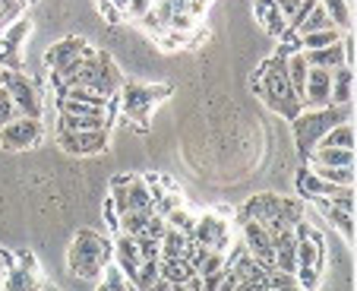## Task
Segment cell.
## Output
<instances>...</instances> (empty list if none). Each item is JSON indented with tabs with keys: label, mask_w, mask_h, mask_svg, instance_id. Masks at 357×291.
<instances>
[{
	"label": "cell",
	"mask_w": 357,
	"mask_h": 291,
	"mask_svg": "<svg viewBox=\"0 0 357 291\" xmlns=\"http://www.w3.org/2000/svg\"><path fill=\"white\" fill-rule=\"evenodd\" d=\"M111 253H114V241H108L105 234L92 228H82L73 234L67 251V266L76 278L82 282H95L101 276V269L111 263Z\"/></svg>",
	"instance_id": "6da1fadb"
},
{
	"label": "cell",
	"mask_w": 357,
	"mask_h": 291,
	"mask_svg": "<svg viewBox=\"0 0 357 291\" xmlns=\"http://www.w3.org/2000/svg\"><path fill=\"white\" fill-rule=\"evenodd\" d=\"M241 218H253L269 234H278V231H288L297 222H303V203L291 197H278V193H259V197H250L243 203Z\"/></svg>",
	"instance_id": "7a4b0ae2"
},
{
	"label": "cell",
	"mask_w": 357,
	"mask_h": 291,
	"mask_svg": "<svg viewBox=\"0 0 357 291\" xmlns=\"http://www.w3.org/2000/svg\"><path fill=\"white\" fill-rule=\"evenodd\" d=\"M259 82H257V95H263V102L269 105L275 114L288 117V121H294L297 114L303 111V102L297 98L294 92H291V82H288V73H284V57H272V61L263 64V70H259Z\"/></svg>",
	"instance_id": "3957f363"
},
{
	"label": "cell",
	"mask_w": 357,
	"mask_h": 291,
	"mask_svg": "<svg viewBox=\"0 0 357 291\" xmlns=\"http://www.w3.org/2000/svg\"><path fill=\"white\" fill-rule=\"evenodd\" d=\"M351 121V105H326V108H310V111H301L294 117V142L301 149L303 158H310L313 146L323 140L326 130H332L335 124Z\"/></svg>",
	"instance_id": "277c9868"
},
{
	"label": "cell",
	"mask_w": 357,
	"mask_h": 291,
	"mask_svg": "<svg viewBox=\"0 0 357 291\" xmlns=\"http://www.w3.org/2000/svg\"><path fill=\"white\" fill-rule=\"evenodd\" d=\"M41 133H45V127H41L38 117H22L20 114L0 130V146H3L7 152H29L41 142Z\"/></svg>",
	"instance_id": "5b68a950"
},
{
	"label": "cell",
	"mask_w": 357,
	"mask_h": 291,
	"mask_svg": "<svg viewBox=\"0 0 357 291\" xmlns=\"http://www.w3.org/2000/svg\"><path fill=\"white\" fill-rule=\"evenodd\" d=\"M0 86L10 92V98H13L16 111H20L22 117H38L41 121V95L26 73H10V70H3V82H0Z\"/></svg>",
	"instance_id": "8992f818"
},
{
	"label": "cell",
	"mask_w": 357,
	"mask_h": 291,
	"mask_svg": "<svg viewBox=\"0 0 357 291\" xmlns=\"http://www.w3.org/2000/svg\"><path fill=\"white\" fill-rule=\"evenodd\" d=\"M57 146L67 156H98L108 146V127L105 130H57Z\"/></svg>",
	"instance_id": "52a82bcc"
},
{
	"label": "cell",
	"mask_w": 357,
	"mask_h": 291,
	"mask_svg": "<svg viewBox=\"0 0 357 291\" xmlns=\"http://www.w3.org/2000/svg\"><path fill=\"white\" fill-rule=\"evenodd\" d=\"M190 241L206 244L209 251H225V247H228V222H225L218 212H206V216L196 218Z\"/></svg>",
	"instance_id": "ba28073f"
},
{
	"label": "cell",
	"mask_w": 357,
	"mask_h": 291,
	"mask_svg": "<svg viewBox=\"0 0 357 291\" xmlns=\"http://www.w3.org/2000/svg\"><path fill=\"white\" fill-rule=\"evenodd\" d=\"M243 247L253 260H257L263 269H272L275 263V253H272V234L253 218H243Z\"/></svg>",
	"instance_id": "9c48e42d"
},
{
	"label": "cell",
	"mask_w": 357,
	"mask_h": 291,
	"mask_svg": "<svg viewBox=\"0 0 357 291\" xmlns=\"http://www.w3.org/2000/svg\"><path fill=\"white\" fill-rule=\"evenodd\" d=\"M332 95V70L310 67L307 82H303V105L307 108H326Z\"/></svg>",
	"instance_id": "30bf717a"
},
{
	"label": "cell",
	"mask_w": 357,
	"mask_h": 291,
	"mask_svg": "<svg viewBox=\"0 0 357 291\" xmlns=\"http://www.w3.org/2000/svg\"><path fill=\"white\" fill-rule=\"evenodd\" d=\"M297 190H301L303 200H332V197H338L342 187L323 181V177H319L317 171H310V165H307V168L297 171Z\"/></svg>",
	"instance_id": "8fae6325"
},
{
	"label": "cell",
	"mask_w": 357,
	"mask_h": 291,
	"mask_svg": "<svg viewBox=\"0 0 357 291\" xmlns=\"http://www.w3.org/2000/svg\"><path fill=\"white\" fill-rule=\"evenodd\" d=\"M111 263H114L117 269L130 278V282H133L136 269H139V263H142L139 247H136V237H130V234L117 237V241H114V253H111Z\"/></svg>",
	"instance_id": "7c38bea8"
},
{
	"label": "cell",
	"mask_w": 357,
	"mask_h": 291,
	"mask_svg": "<svg viewBox=\"0 0 357 291\" xmlns=\"http://www.w3.org/2000/svg\"><path fill=\"white\" fill-rule=\"evenodd\" d=\"M38 276L35 269H26L22 263L10 260V266L3 269V278H0V291H38Z\"/></svg>",
	"instance_id": "4fadbf2b"
},
{
	"label": "cell",
	"mask_w": 357,
	"mask_h": 291,
	"mask_svg": "<svg viewBox=\"0 0 357 291\" xmlns=\"http://www.w3.org/2000/svg\"><path fill=\"white\" fill-rule=\"evenodd\" d=\"M82 47H86V38H79V35H73V38H61L57 45H51L45 51L47 70H57V67H63V64H70L73 57H79Z\"/></svg>",
	"instance_id": "5bb4252c"
},
{
	"label": "cell",
	"mask_w": 357,
	"mask_h": 291,
	"mask_svg": "<svg viewBox=\"0 0 357 291\" xmlns=\"http://www.w3.org/2000/svg\"><path fill=\"white\" fill-rule=\"evenodd\" d=\"M351 98H354V70L351 67H335L332 70L329 105H351Z\"/></svg>",
	"instance_id": "9a60e30c"
},
{
	"label": "cell",
	"mask_w": 357,
	"mask_h": 291,
	"mask_svg": "<svg viewBox=\"0 0 357 291\" xmlns=\"http://www.w3.org/2000/svg\"><path fill=\"white\" fill-rule=\"evenodd\" d=\"M307 64L310 67H323V70H335V67H344V45L335 41L329 47H319V51H303Z\"/></svg>",
	"instance_id": "2e32d148"
},
{
	"label": "cell",
	"mask_w": 357,
	"mask_h": 291,
	"mask_svg": "<svg viewBox=\"0 0 357 291\" xmlns=\"http://www.w3.org/2000/svg\"><path fill=\"white\" fill-rule=\"evenodd\" d=\"M168 89H146V86H127L123 89V95H127V105H123V111L127 114H146V108L152 105V95H165Z\"/></svg>",
	"instance_id": "e0dca14e"
},
{
	"label": "cell",
	"mask_w": 357,
	"mask_h": 291,
	"mask_svg": "<svg viewBox=\"0 0 357 291\" xmlns=\"http://www.w3.org/2000/svg\"><path fill=\"white\" fill-rule=\"evenodd\" d=\"M187 244H190V237L183 234V231L168 228L165 231V237L158 241V260H183Z\"/></svg>",
	"instance_id": "ac0fdd59"
},
{
	"label": "cell",
	"mask_w": 357,
	"mask_h": 291,
	"mask_svg": "<svg viewBox=\"0 0 357 291\" xmlns=\"http://www.w3.org/2000/svg\"><path fill=\"white\" fill-rule=\"evenodd\" d=\"M317 146H332V149H354V127H351V121H342V124H335L332 130H326L323 140H319ZM317 146H313V149H317Z\"/></svg>",
	"instance_id": "d6986e66"
},
{
	"label": "cell",
	"mask_w": 357,
	"mask_h": 291,
	"mask_svg": "<svg viewBox=\"0 0 357 291\" xmlns=\"http://www.w3.org/2000/svg\"><path fill=\"white\" fill-rule=\"evenodd\" d=\"M313 203H319V209H323V216L329 218V222L335 225L338 231H342V237H344V241H351V244H354V216H351V212L335 209V206H329V203H326V200H313Z\"/></svg>",
	"instance_id": "ffe728a7"
},
{
	"label": "cell",
	"mask_w": 357,
	"mask_h": 291,
	"mask_svg": "<svg viewBox=\"0 0 357 291\" xmlns=\"http://www.w3.org/2000/svg\"><path fill=\"white\" fill-rule=\"evenodd\" d=\"M95 291H133V285H130V278L123 276L121 269H117L114 263H108L105 269H101V276L95 278Z\"/></svg>",
	"instance_id": "44dd1931"
},
{
	"label": "cell",
	"mask_w": 357,
	"mask_h": 291,
	"mask_svg": "<svg viewBox=\"0 0 357 291\" xmlns=\"http://www.w3.org/2000/svg\"><path fill=\"white\" fill-rule=\"evenodd\" d=\"M108 117H92V114H61L57 117V130H105Z\"/></svg>",
	"instance_id": "7402d4cb"
},
{
	"label": "cell",
	"mask_w": 357,
	"mask_h": 291,
	"mask_svg": "<svg viewBox=\"0 0 357 291\" xmlns=\"http://www.w3.org/2000/svg\"><path fill=\"white\" fill-rule=\"evenodd\" d=\"M335 41H342V29L326 26V29H319V32L303 35V38H301V51H319V47H329V45H335Z\"/></svg>",
	"instance_id": "603a6c76"
},
{
	"label": "cell",
	"mask_w": 357,
	"mask_h": 291,
	"mask_svg": "<svg viewBox=\"0 0 357 291\" xmlns=\"http://www.w3.org/2000/svg\"><path fill=\"white\" fill-rule=\"evenodd\" d=\"M326 10V16H329V22L335 29H351V0H319Z\"/></svg>",
	"instance_id": "cb8c5ba5"
},
{
	"label": "cell",
	"mask_w": 357,
	"mask_h": 291,
	"mask_svg": "<svg viewBox=\"0 0 357 291\" xmlns=\"http://www.w3.org/2000/svg\"><path fill=\"white\" fill-rule=\"evenodd\" d=\"M190 276H196V272L187 260H158V278H168V282H187Z\"/></svg>",
	"instance_id": "d4e9b609"
},
{
	"label": "cell",
	"mask_w": 357,
	"mask_h": 291,
	"mask_svg": "<svg viewBox=\"0 0 357 291\" xmlns=\"http://www.w3.org/2000/svg\"><path fill=\"white\" fill-rule=\"evenodd\" d=\"M310 171H317L323 181L335 184V187H354V165L344 168H326V165H310Z\"/></svg>",
	"instance_id": "484cf974"
},
{
	"label": "cell",
	"mask_w": 357,
	"mask_h": 291,
	"mask_svg": "<svg viewBox=\"0 0 357 291\" xmlns=\"http://www.w3.org/2000/svg\"><path fill=\"white\" fill-rule=\"evenodd\" d=\"M155 282H158V260H142L136 276H133V282H130L133 291H149Z\"/></svg>",
	"instance_id": "4316f807"
},
{
	"label": "cell",
	"mask_w": 357,
	"mask_h": 291,
	"mask_svg": "<svg viewBox=\"0 0 357 291\" xmlns=\"http://www.w3.org/2000/svg\"><path fill=\"white\" fill-rule=\"evenodd\" d=\"M61 114H92V117H108V105H89V102H73V98H61L57 102Z\"/></svg>",
	"instance_id": "83f0119b"
},
{
	"label": "cell",
	"mask_w": 357,
	"mask_h": 291,
	"mask_svg": "<svg viewBox=\"0 0 357 291\" xmlns=\"http://www.w3.org/2000/svg\"><path fill=\"white\" fill-rule=\"evenodd\" d=\"M259 22H263V26H266V32H269V35H275V38H282V35L288 32V22H284V16L278 13V7H275V3H269V7H266L263 13H259Z\"/></svg>",
	"instance_id": "f1b7e54d"
},
{
	"label": "cell",
	"mask_w": 357,
	"mask_h": 291,
	"mask_svg": "<svg viewBox=\"0 0 357 291\" xmlns=\"http://www.w3.org/2000/svg\"><path fill=\"white\" fill-rule=\"evenodd\" d=\"M165 222H168V228H177V231H183V234H193V225H196V216H190L187 212V206H174V209L165 216Z\"/></svg>",
	"instance_id": "f546056e"
},
{
	"label": "cell",
	"mask_w": 357,
	"mask_h": 291,
	"mask_svg": "<svg viewBox=\"0 0 357 291\" xmlns=\"http://www.w3.org/2000/svg\"><path fill=\"white\" fill-rule=\"evenodd\" d=\"M0 67L10 70V73H22V54H20V47L10 45L7 38H0Z\"/></svg>",
	"instance_id": "4dcf8cb0"
},
{
	"label": "cell",
	"mask_w": 357,
	"mask_h": 291,
	"mask_svg": "<svg viewBox=\"0 0 357 291\" xmlns=\"http://www.w3.org/2000/svg\"><path fill=\"white\" fill-rule=\"evenodd\" d=\"M319 278H323V269H317V266H297L294 269V282L301 291H317Z\"/></svg>",
	"instance_id": "1f68e13d"
},
{
	"label": "cell",
	"mask_w": 357,
	"mask_h": 291,
	"mask_svg": "<svg viewBox=\"0 0 357 291\" xmlns=\"http://www.w3.org/2000/svg\"><path fill=\"white\" fill-rule=\"evenodd\" d=\"M29 32H32V22L26 20V16H22V20H13L7 26V32L0 35V38H7L10 45H16V47H22V41L29 38Z\"/></svg>",
	"instance_id": "d6a6232c"
},
{
	"label": "cell",
	"mask_w": 357,
	"mask_h": 291,
	"mask_svg": "<svg viewBox=\"0 0 357 291\" xmlns=\"http://www.w3.org/2000/svg\"><path fill=\"white\" fill-rule=\"evenodd\" d=\"M225 266H228V263H225V253H222V251H209L206 257H202V263L196 266V276L202 278V276H209V272L225 269Z\"/></svg>",
	"instance_id": "836d02e7"
},
{
	"label": "cell",
	"mask_w": 357,
	"mask_h": 291,
	"mask_svg": "<svg viewBox=\"0 0 357 291\" xmlns=\"http://www.w3.org/2000/svg\"><path fill=\"white\" fill-rule=\"evenodd\" d=\"M13 117H20V111H16V105H13V98H10V92L0 86V130L7 127Z\"/></svg>",
	"instance_id": "e575fe53"
},
{
	"label": "cell",
	"mask_w": 357,
	"mask_h": 291,
	"mask_svg": "<svg viewBox=\"0 0 357 291\" xmlns=\"http://www.w3.org/2000/svg\"><path fill=\"white\" fill-rule=\"evenodd\" d=\"M193 22H196V16H190L187 10H181V13H171L168 29H174V32H190V29H193Z\"/></svg>",
	"instance_id": "d590c367"
},
{
	"label": "cell",
	"mask_w": 357,
	"mask_h": 291,
	"mask_svg": "<svg viewBox=\"0 0 357 291\" xmlns=\"http://www.w3.org/2000/svg\"><path fill=\"white\" fill-rule=\"evenodd\" d=\"M136 247H139V257L142 260H158V241L139 234V237H136Z\"/></svg>",
	"instance_id": "8d00e7d4"
},
{
	"label": "cell",
	"mask_w": 357,
	"mask_h": 291,
	"mask_svg": "<svg viewBox=\"0 0 357 291\" xmlns=\"http://www.w3.org/2000/svg\"><path fill=\"white\" fill-rule=\"evenodd\" d=\"M313 3H317V0H301V7H297L294 13L288 16V29H297V26H301V22H303V16H307V13H310V10H313Z\"/></svg>",
	"instance_id": "74e56055"
},
{
	"label": "cell",
	"mask_w": 357,
	"mask_h": 291,
	"mask_svg": "<svg viewBox=\"0 0 357 291\" xmlns=\"http://www.w3.org/2000/svg\"><path fill=\"white\" fill-rule=\"evenodd\" d=\"M152 3H155V0H127V13L136 16V20H142V16L152 10Z\"/></svg>",
	"instance_id": "f35d334b"
},
{
	"label": "cell",
	"mask_w": 357,
	"mask_h": 291,
	"mask_svg": "<svg viewBox=\"0 0 357 291\" xmlns=\"http://www.w3.org/2000/svg\"><path fill=\"white\" fill-rule=\"evenodd\" d=\"M206 7H209V0H187V13L190 16H199Z\"/></svg>",
	"instance_id": "ab89813d"
},
{
	"label": "cell",
	"mask_w": 357,
	"mask_h": 291,
	"mask_svg": "<svg viewBox=\"0 0 357 291\" xmlns=\"http://www.w3.org/2000/svg\"><path fill=\"white\" fill-rule=\"evenodd\" d=\"M105 218H108L111 228H117V209H114V203H111V200H105Z\"/></svg>",
	"instance_id": "60d3db41"
},
{
	"label": "cell",
	"mask_w": 357,
	"mask_h": 291,
	"mask_svg": "<svg viewBox=\"0 0 357 291\" xmlns=\"http://www.w3.org/2000/svg\"><path fill=\"white\" fill-rule=\"evenodd\" d=\"M234 291H266V288H263V282H237Z\"/></svg>",
	"instance_id": "b9f144b4"
},
{
	"label": "cell",
	"mask_w": 357,
	"mask_h": 291,
	"mask_svg": "<svg viewBox=\"0 0 357 291\" xmlns=\"http://www.w3.org/2000/svg\"><path fill=\"white\" fill-rule=\"evenodd\" d=\"M111 7H114L117 13H127V0H111Z\"/></svg>",
	"instance_id": "7bdbcfd3"
},
{
	"label": "cell",
	"mask_w": 357,
	"mask_h": 291,
	"mask_svg": "<svg viewBox=\"0 0 357 291\" xmlns=\"http://www.w3.org/2000/svg\"><path fill=\"white\" fill-rule=\"evenodd\" d=\"M7 266H10V257L0 251V276H3V269H7Z\"/></svg>",
	"instance_id": "ee69618b"
},
{
	"label": "cell",
	"mask_w": 357,
	"mask_h": 291,
	"mask_svg": "<svg viewBox=\"0 0 357 291\" xmlns=\"http://www.w3.org/2000/svg\"><path fill=\"white\" fill-rule=\"evenodd\" d=\"M38 291H61V288H54V285H38Z\"/></svg>",
	"instance_id": "f6af8a7d"
}]
</instances>
